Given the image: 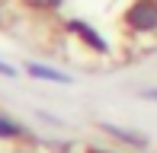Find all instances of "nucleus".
Instances as JSON below:
<instances>
[{
  "label": "nucleus",
  "instance_id": "7ed1b4c3",
  "mask_svg": "<svg viewBox=\"0 0 157 153\" xmlns=\"http://www.w3.org/2000/svg\"><path fill=\"white\" fill-rule=\"evenodd\" d=\"M67 29H74V32H77V35H80V38H87V41H90V45H93V48H96V51H106V45H103V38H99V35H93V32H90V29H87V26H80V23H71V26H67Z\"/></svg>",
  "mask_w": 157,
  "mask_h": 153
},
{
  "label": "nucleus",
  "instance_id": "f257e3e1",
  "mask_svg": "<svg viewBox=\"0 0 157 153\" xmlns=\"http://www.w3.org/2000/svg\"><path fill=\"white\" fill-rule=\"evenodd\" d=\"M125 26L135 32H154L157 29V0H138L125 13Z\"/></svg>",
  "mask_w": 157,
  "mask_h": 153
},
{
  "label": "nucleus",
  "instance_id": "20e7f679",
  "mask_svg": "<svg viewBox=\"0 0 157 153\" xmlns=\"http://www.w3.org/2000/svg\"><path fill=\"white\" fill-rule=\"evenodd\" d=\"M19 134H23V128H16L13 121L0 118V137H19Z\"/></svg>",
  "mask_w": 157,
  "mask_h": 153
},
{
  "label": "nucleus",
  "instance_id": "0eeeda50",
  "mask_svg": "<svg viewBox=\"0 0 157 153\" xmlns=\"http://www.w3.org/2000/svg\"><path fill=\"white\" fill-rule=\"evenodd\" d=\"M144 96H147V99H154V102H157V89H147Z\"/></svg>",
  "mask_w": 157,
  "mask_h": 153
},
{
  "label": "nucleus",
  "instance_id": "423d86ee",
  "mask_svg": "<svg viewBox=\"0 0 157 153\" xmlns=\"http://www.w3.org/2000/svg\"><path fill=\"white\" fill-rule=\"evenodd\" d=\"M0 73H6V76H13V73H16V70H13L10 64H0Z\"/></svg>",
  "mask_w": 157,
  "mask_h": 153
},
{
  "label": "nucleus",
  "instance_id": "f03ea898",
  "mask_svg": "<svg viewBox=\"0 0 157 153\" xmlns=\"http://www.w3.org/2000/svg\"><path fill=\"white\" fill-rule=\"evenodd\" d=\"M29 73H32V76H39V80H55V83H67V76H64V73L52 70V67H42V64H32V67H29Z\"/></svg>",
  "mask_w": 157,
  "mask_h": 153
},
{
  "label": "nucleus",
  "instance_id": "39448f33",
  "mask_svg": "<svg viewBox=\"0 0 157 153\" xmlns=\"http://www.w3.org/2000/svg\"><path fill=\"white\" fill-rule=\"evenodd\" d=\"M26 3H29V6H35V10H55L61 0H26Z\"/></svg>",
  "mask_w": 157,
  "mask_h": 153
}]
</instances>
